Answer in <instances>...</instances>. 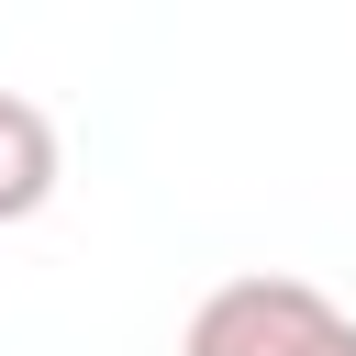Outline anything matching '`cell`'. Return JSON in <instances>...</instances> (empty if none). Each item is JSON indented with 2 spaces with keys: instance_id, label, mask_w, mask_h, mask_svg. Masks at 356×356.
Segmentation results:
<instances>
[{
  "instance_id": "obj_1",
  "label": "cell",
  "mask_w": 356,
  "mask_h": 356,
  "mask_svg": "<svg viewBox=\"0 0 356 356\" xmlns=\"http://www.w3.org/2000/svg\"><path fill=\"white\" fill-rule=\"evenodd\" d=\"M178 356H356V312L289 267H245L189 312Z\"/></svg>"
},
{
  "instance_id": "obj_2",
  "label": "cell",
  "mask_w": 356,
  "mask_h": 356,
  "mask_svg": "<svg viewBox=\"0 0 356 356\" xmlns=\"http://www.w3.org/2000/svg\"><path fill=\"white\" fill-rule=\"evenodd\" d=\"M56 167H67V145H56L44 100L0 89V222H33V211L56 200Z\"/></svg>"
}]
</instances>
